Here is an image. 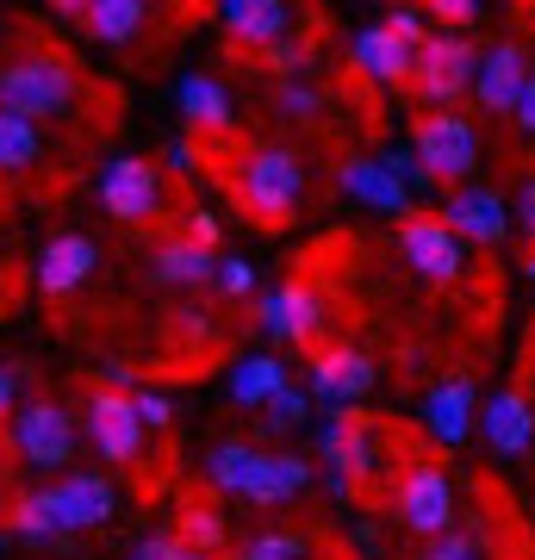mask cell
<instances>
[{
    "label": "cell",
    "instance_id": "6da1fadb",
    "mask_svg": "<svg viewBox=\"0 0 535 560\" xmlns=\"http://www.w3.org/2000/svg\"><path fill=\"white\" fill-rule=\"evenodd\" d=\"M75 101H81V75L57 50H25V57L0 62V113L38 125V119L75 113Z\"/></svg>",
    "mask_w": 535,
    "mask_h": 560
},
{
    "label": "cell",
    "instance_id": "7a4b0ae2",
    "mask_svg": "<svg viewBox=\"0 0 535 560\" xmlns=\"http://www.w3.org/2000/svg\"><path fill=\"white\" fill-rule=\"evenodd\" d=\"M231 194H237V206L256 224L280 231L299 212V200H305V162L287 143H256V150H243L237 175H231Z\"/></svg>",
    "mask_w": 535,
    "mask_h": 560
},
{
    "label": "cell",
    "instance_id": "3957f363",
    "mask_svg": "<svg viewBox=\"0 0 535 560\" xmlns=\"http://www.w3.org/2000/svg\"><path fill=\"white\" fill-rule=\"evenodd\" d=\"M386 511H393L398 529H411V536H423V541L449 536V529H455V480H449V467L417 455L411 467L393 480Z\"/></svg>",
    "mask_w": 535,
    "mask_h": 560
},
{
    "label": "cell",
    "instance_id": "277c9868",
    "mask_svg": "<svg viewBox=\"0 0 535 560\" xmlns=\"http://www.w3.org/2000/svg\"><path fill=\"white\" fill-rule=\"evenodd\" d=\"M479 75V50L461 32H430L417 44V69H411V94L430 113H455V101L474 88Z\"/></svg>",
    "mask_w": 535,
    "mask_h": 560
},
{
    "label": "cell",
    "instance_id": "5b68a950",
    "mask_svg": "<svg viewBox=\"0 0 535 560\" xmlns=\"http://www.w3.org/2000/svg\"><path fill=\"white\" fill-rule=\"evenodd\" d=\"M411 156L423 162L430 180L467 187V175L479 168V131L467 113H417L411 119Z\"/></svg>",
    "mask_w": 535,
    "mask_h": 560
},
{
    "label": "cell",
    "instance_id": "8992f818",
    "mask_svg": "<svg viewBox=\"0 0 535 560\" xmlns=\"http://www.w3.org/2000/svg\"><path fill=\"white\" fill-rule=\"evenodd\" d=\"M7 442H13V455L25 467H44V474H57L62 460H75V418L62 411L57 399H25L7 423Z\"/></svg>",
    "mask_w": 535,
    "mask_h": 560
},
{
    "label": "cell",
    "instance_id": "52a82bcc",
    "mask_svg": "<svg viewBox=\"0 0 535 560\" xmlns=\"http://www.w3.org/2000/svg\"><path fill=\"white\" fill-rule=\"evenodd\" d=\"M94 194H100V206H106L119 224H150V219H162V200H168L162 168H156L150 156H113L106 168H100Z\"/></svg>",
    "mask_w": 535,
    "mask_h": 560
},
{
    "label": "cell",
    "instance_id": "ba28073f",
    "mask_svg": "<svg viewBox=\"0 0 535 560\" xmlns=\"http://www.w3.org/2000/svg\"><path fill=\"white\" fill-rule=\"evenodd\" d=\"M380 368L368 349H356V342H330V349H312V374H305V386H312L317 405H330V411H356L368 393H374Z\"/></svg>",
    "mask_w": 535,
    "mask_h": 560
},
{
    "label": "cell",
    "instance_id": "9c48e42d",
    "mask_svg": "<svg viewBox=\"0 0 535 560\" xmlns=\"http://www.w3.org/2000/svg\"><path fill=\"white\" fill-rule=\"evenodd\" d=\"M81 418H88V442L100 448L106 467H131V460L143 455V418H138V405H131V393L94 386Z\"/></svg>",
    "mask_w": 535,
    "mask_h": 560
},
{
    "label": "cell",
    "instance_id": "30bf717a",
    "mask_svg": "<svg viewBox=\"0 0 535 560\" xmlns=\"http://www.w3.org/2000/svg\"><path fill=\"white\" fill-rule=\"evenodd\" d=\"M398 256L411 261L423 280H461L467 275V243L449 231L442 212H411V219H398Z\"/></svg>",
    "mask_w": 535,
    "mask_h": 560
},
{
    "label": "cell",
    "instance_id": "8fae6325",
    "mask_svg": "<svg viewBox=\"0 0 535 560\" xmlns=\"http://www.w3.org/2000/svg\"><path fill=\"white\" fill-rule=\"evenodd\" d=\"M324 318H330V305H324V293H317L312 280H287V287H268L256 300V324L280 342H312L317 349Z\"/></svg>",
    "mask_w": 535,
    "mask_h": 560
},
{
    "label": "cell",
    "instance_id": "7c38bea8",
    "mask_svg": "<svg viewBox=\"0 0 535 560\" xmlns=\"http://www.w3.org/2000/svg\"><path fill=\"white\" fill-rule=\"evenodd\" d=\"M50 499H57L62 536H75V529H106V523L119 517V492H113V480H106V474H88V467L62 474V480L50 486Z\"/></svg>",
    "mask_w": 535,
    "mask_h": 560
},
{
    "label": "cell",
    "instance_id": "4fadbf2b",
    "mask_svg": "<svg viewBox=\"0 0 535 560\" xmlns=\"http://www.w3.org/2000/svg\"><path fill=\"white\" fill-rule=\"evenodd\" d=\"M442 219H449V231H455L461 243H474V249H492V243H504V231H511V206H504V194L498 187H455L449 194V206H442Z\"/></svg>",
    "mask_w": 535,
    "mask_h": 560
},
{
    "label": "cell",
    "instance_id": "5bb4252c",
    "mask_svg": "<svg viewBox=\"0 0 535 560\" xmlns=\"http://www.w3.org/2000/svg\"><path fill=\"white\" fill-rule=\"evenodd\" d=\"M530 50L516 38H504V44H492V50H479V75H474V94H479V106L486 113H516V101H523V88H530Z\"/></svg>",
    "mask_w": 535,
    "mask_h": 560
},
{
    "label": "cell",
    "instance_id": "9a60e30c",
    "mask_svg": "<svg viewBox=\"0 0 535 560\" xmlns=\"http://www.w3.org/2000/svg\"><path fill=\"white\" fill-rule=\"evenodd\" d=\"M349 62H356V75L380 81V88H411L417 44H405L386 25H361L356 38H349Z\"/></svg>",
    "mask_w": 535,
    "mask_h": 560
},
{
    "label": "cell",
    "instance_id": "2e32d148",
    "mask_svg": "<svg viewBox=\"0 0 535 560\" xmlns=\"http://www.w3.org/2000/svg\"><path fill=\"white\" fill-rule=\"evenodd\" d=\"M337 187L349 194V200L374 206V212H393V219H411V212H417L411 187L393 175V162H386V156H349L337 168Z\"/></svg>",
    "mask_w": 535,
    "mask_h": 560
},
{
    "label": "cell",
    "instance_id": "e0dca14e",
    "mask_svg": "<svg viewBox=\"0 0 535 560\" xmlns=\"http://www.w3.org/2000/svg\"><path fill=\"white\" fill-rule=\"evenodd\" d=\"M219 25H224L231 44H243V50L261 57L268 44H280L287 32H293V7H287V0H224Z\"/></svg>",
    "mask_w": 535,
    "mask_h": 560
},
{
    "label": "cell",
    "instance_id": "ac0fdd59",
    "mask_svg": "<svg viewBox=\"0 0 535 560\" xmlns=\"http://www.w3.org/2000/svg\"><path fill=\"white\" fill-rule=\"evenodd\" d=\"M94 261H100L94 237H81V231H62V237H50V243L38 249V293H44V300H69L81 280L94 275Z\"/></svg>",
    "mask_w": 535,
    "mask_h": 560
},
{
    "label": "cell",
    "instance_id": "d6986e66",
    "mask_svg": "<svg viewBox=\"0 0 535 560\" xmlns=\"http://www.w3.org/2000/svg\"><path fill=\"white\" fill-rule=\"evenodd\" d=\"M474 423H479V393H474L467 374L430 386V399H423V430H430L442 448H461V442L474 436Z\"/></svg>",
    "mask_w": 535,
    "mask_h": 560
},
{
    "label": "cell",
    "instance_id": "ffe728a7",
    "mask_svg": "<svg viewBox=\"0 0 535 560\" xmlns=\"http://www.w3.org/2000/svg\"><path fill=\"white\" fill-rule=\"evenodd\" d=\"M479 436L492 442V455H530L535 405L523 393H492V399L479 405Z\"/></svg>",
    "mask_w": 535,
    "mask_h": 560
},
{
    "label": "cell",
    "instance_id": "44dd1931",
    "mask_svg": "<svg viewBox=\"0 0 535 560\" xmlns=\"http://www.w3.org/2000/svg\"><path fill=\"white\" fill-rule=\"evenodd\" d=\"M305 486H312V460L293 455V448H268L261 467H256V480H249V492H243V504L275 511V504H293Z\"/></svg>",
    "mask_w": 535,
    "mask_h": 560
},
{
    "label": "cell",
    "instance_id": "7402d4cb",
    "mask_svg": "<svg viewBox=\"0 0 535 560\" xmlns=\"http://www.w3.org/2000/svg\"><path fill=\"white\" fill-rule=\"evenodd\" d=\"M175 101H181V119H187V131L231 138V94H224L219 75H181Z\"/></svg>",
    "mask_w": 535,
    "mask_h": 560
},
{
    "label": "cell",
    "instance_id": "603a6c76",
    "mask_svg": "<svg viewBox=\"0 0 535 560\" xmlns=\"http://www.w3.org/2000/svg\"><path fill=\"white\" fill-rule=\"evenodd\" d=\"M150 275L168 280V287H206V280H219V256L187 237H168L150 249Z\"/></svg>",
    "mask_w": 535,
    "mask_h": 560
},
{
    "label": "cell",
    "instance_id": "cb8c5ba5",
    "mask_svg": "<svg viewBox=\"0 0 535 560\" xmlns=\"http://www.w3.org/2000/svg\"><path fill=\"white\" fill-rule=\"evenodd\" d=\"M287 386H293V381H287V361H280V355H243L237 368H231V399L256 405V411H268Z\"/></svg>",
    "mask_w": 535,
    "mask_h": 560
},
{
    "label": "cell",
    "instance_id": "d4e9b609",
    "mask_svg": "<svg viewBox=\"0 0 535 560\" xmlns=\"http://www.w3.org/2000/svg\"><path fill=\"white\" fill-rule=\"evenodd\" d=\"M81 25H88L100 44H131L143 25H150V7H143V0H88V7H81Z\"/></svg>",
    "mask_w": 535,
    "mask_h": 560
},
{
    "label": "cell",
    "instance_id": "484cf974",
    "mask_svg": "<svg viewBox=\"0 0 535 560\" xmlns=\"http://www.w3.org/2000/svg\"><path fill=\"white\" fill-rule=\"evenodd\" d=\"M38 156H44L38 125L0 113V175H25V168H38Z\"/></svg>",
    "mask_w": 535,
    "mask_h": 560
},
{
    "label": "cell",
    "instance_id": "4316f807",
    "mask_svg": "<svg viewBox=\"0 0 535 560\" xmlns=\"http://www.w3.org/2000/svg\"><path fill=\"white\" fill-rule=\"evenodd\" d=\"M7 529H13V536H25V541H57L62 523H57V499H50V486H44V492H20V504H13Z\"/></svg>",
    "mask_w": 535,
    "mask_h": 560
},
{
    "label": "cell",
    "instance_id": "83f0119b",
    "mask_svg": "<svg viewBox=\"0 0 535 560\" xmlns=\"http://www.w3.org/2000/svg\"><path fill=\"white\" fill-rule=\"evenodd\" d=\"M175 536L187 541V548H199V555H219V548H224V517H219L206 499H194L187 511H181V529H175Z\"/></svg>",
    "mask_w": 535,
    "mask_h": 560
},
{
    "label": "cell",
    "instance_id": "f1b7e54d",
    "mask_svg": "<svg viewBox=\"0 0 535 560\" xmlns=\"http://www.w3.org/2000/svg\"><path fill=\"white\" fill-rule=\"evenodd\" d=\"M237 560H312V541L293 529H256V536H243Z\"/></svg>",
    "mask_w": 535,
    "mask_h": 560
},
{
    "label": "cell",
    "instance_id": "f546056e",
    "mask_svg": "<svg viewBox=\"0 0 535 560\" xmlns=\"http://www.w3.org/2000/svg\"><path fill=\"white\" fill-rule=\"evenodd\" d=\"M275 106L287 113V119H299V125H305V119H317V106H324V94H317L312 81L299 75V81H280V88H275Z\"/></svg>",
    "mask_w": 535,
    "mask_h": 560
},
{
    "label": "cell",
    "instance_id": "4dcf8cb0",
    "mask_svg": "<svg viewBox=\"0 0 535 560\" xmlns=\"http://www.w3.org/2000/svg\"><path fill=\"white\" fill-rule=\"evenodd\" d=\"M417 560H486V548H479L474 529H449V536L423 541V548H417Z\"/></svg>",
    "mask_w": 535,
    "mask_h": 560
},
{
    "label": "cell",
    "instance_id": "1f68e13d",
    "mask_svg": "<svg viewBox=\"0 0 535 560\" xmlns=\"http://www.w3.org/2000/svg\"><path fill=\"white\" fill-rule=\"evenodd\" d=\"M305 62H312V50H305V44H293V38H280V44H268V50H261V69H268V75H280V81H299V75H305Z\"/></svg>",
    "mask_w": 535,
    "mask_h": 560
},
{
    "label": "cell",
    "instance_id": "d6a6232c",
    "mask_svg": "<svg viewBox=\"0 0 535 560\" xmlns=\"http://www.w3.org/2000/svg\"><path fill=\"white\" fill-rule=\"evenodd\" d=\"M423 13H430V20H442V32H461V38L486 20V7H479V0H430Z\"/></svg>",
    "mask_w": 535,
    "mask_h": 560
},
{
    "label": "cell",
    "instance_id": "836d02e7",
    "mask_svg": "<svg viewBox=\"0 0 535 560\" xmlns=\"http://www.w3.org/2000/svg\"><path fill=\"white\" fill-rule=\"evenodd\" d=\"M131 405H138V418H143V430H168V423H175V399H168V393H162V386H138V393H131Z\"/></svg>",
    "mask_w": 535,
    "mask_h": 560
},
{
    "label": "cell",
    "instance_id": "e575fe53",
    "mask_svg": "<svg viewBox=\"0 0 535 560\" xmlns=\"http://www.w3.org/2000/svg\"><path fill=\"white\" fill-rule=\"evenodd\" d=\"M219 293L224 300H249V293H256V261L219 256Z\"/></svg>",
    "mask_w": 535,
    "mask_h": 560
},
{
    "label": "cell",
    "instance_id": "d590c367",
    "mask_svg": "<svg viewBox=\"0 0 535 560\" xmlns=\"http://www.w3.org/2000/svg\"><path fill=\"white\" fill-rule=\"evenodd\" d=\"M305 411H312V393H299V386H287L275 405H268V430H293V423H305Z\"/></svg>",
    "mask_w": 535,
    "mask_h": 560
},
{
    "label": "cell",
    "instance_id": "8d00e7d4",
    "mask_svg": "<svg viewBox=\"0 0 535 560\" xmlns=\"http://www.w3.org/2000/svg\"><path fill=\"white\" fill-rule=\"evenodd\" d=\"M380 25H386V32H398L405 44H423V38H430V25H423V7H386V20H380Z\"/></svg>",
    "mask_w": 535,
    "mask_h": 560
},
{
    "label": "cell",
    "instance_id": "74e56055",
    "mask_svg": "<svg viewBox=\"0 0 535 560\" xmlns=\"http://www.w3.org/2000/svg\"><path fill=\"white\" fill-rule=\"evenodd\" d=\"M168 330H175L181 342H212V318H206L199 305H175V318H168Z\"/></svg>",
    "mask_w": 535,
    "mask_h": 560
},
{
    "label": "cell",
    "instance_id": "f35d334b",
    "mask_svg": "<svg viewBox=\"0 0 535 560\" xmlns=\"http://www.w3.org/2000/svg\"><path fill=\"white\" fill-rule=\"evenodd\" d=\"M131 560H187V541L162 536V529H156V536H143L138 548H131Z\"/></svg>",
    "mask_w": 535,
    "mask_h": 560
},
{
    "label": "cell",
    "instance_id": "ab89813d",
    "mask_svg": "<svg viewBox=\"0 0 535 560\" xmlns=\"http://www.w3.org/2000/svg\"><path fill=\"white\" fill-rule=\"evenodd\" d=\"M386 162H393V175L405 180V187H411V200H417V194H423V187H437V180L423 175V162H417L411 150H393V156H386Z\"/></svg>",
    "mask_w": 535,
    "mask_h": 560
},
{
    "label": "cell",
    "instance_id": "60d3db41",
    "mask_svg": "<svg viewBox=\"0 0 535 560\" xmlns=\"http://www.w3.org/2000/svg\"><path fill=\"white\" fill-rule=\"evenodd\" d=\"M219 237H224V224L206 212V206H194V219H187V243H199V249H219Z\"/></svg>",
    "mask_w": 535,
    "mask_h": 560
},
{
    "label": "cell",
    "instance_id": "b9f144b4",
    "mask_svg": "<svg viewBox=\"0 0 535 560\" xmlns=\"http://www.w3.org/2000/svg\"><path fill=\"white\" fill-rule=\"evenodd\" d=\"M20 374H13V368H7V361H0V423H13V411H20Z\"/></svg>",
    "mask_w": 535,
    "mask_h": 560
},
{
    "label": "cell",
    "instance_id": "7bdbcfd3",
    "mask_svg": "<svg viewBox=\"0 0 535 560\" xmlns=\"http://www.w3.org/2000/svg\"><path fill=\"white\" fill-rule=\"evenodd\" d=\"M511 212H516V224H523V237L535 243V175L516 187V206H511Z\"/></svg>",
    "mask_w": 535,
    "mask_h": 560
},
{
    "label": "cell",
    "instance_id": "ee69618b",
    "mask_svg": "<svg viewBox=\"0 0 535 560\" xmlns=\"http://www.w3.org/2000/svg\"><path fill=\"white\" fill-rule=\"evenodd\" d=\"M168 168H175V175H194V168H199V143L194 138H175V143H168Z\"/></svg>",
    "mask_w": 535,
    "mask_h": 560
},
{
    "label": "cell",
    "instance_id": "f6af8a7d",
    "mask_svg": "<svg viewBox=\"0 0 535 560\" xmlns=\"http://www.w3.org/2000/svg\"><path fill=\"white\" fill-rule=\"evenodd\" d=\"M516 125H523V131H530L535 138V75H530V88H523V101H516V113H511Z\"/></svg>",
    "mask_w": 535,
    "mask_h": 560
},
{
    "label": "cell",
    "instance_id": "bcb514c9",
    "mask_svg": "<svg viewBox=\"0 0 535 560\" xmlns=\"http://www.w3.org/2000/svg\"><path fill=\"white\" fill-rule=\"evenodd\" d=\"M356 541L368 548V555H380V529H374V523H356Z\"/></svg>",
    "mask_w": 535,
    "mask_h": 560
},
{
    "label": "cell",
    "instance_id": "7dc6e473",
    "mask_svg": "<svg viewBox=\"0 0 535 560\" xmlns=\"http://www.w3.org/2000/svg\"><path fill=\"white\" fill-rule=\"evenodd\" d=\"M523 275H530V280H535V249H530V256H523Z\"/></svg>",
    "mask_w": 535,
    "mask_h": 560
},
{
    "label": "cell",
    "instance_id": "c3c4849f",
    "mask_svg": "<svg viewBox=\"0 0 535 560\" xmlns=\"http://www.w3.org/2000/svg\"><path fill=\"white\" fill-rule=\"evenodd\" d=\"M7 536H13V529H0V548H7Z\"/></svg>",
    "mask_w": 535,
    "mask_h": 560
},
{
    "label": "cell",
    "instance_id": "681fc988",
    "mask_svg": "<svg viewBox=\"0 0 535 560\" xmlns=\"http://www.w3.org/2000/svg\"><path fill=\"white\" fill-rule=\"evenodd\" d=\"M0 305H7V287H0Z\"/></svg>",
    "mask_w": 535,
    "mask_h": 560
}]
</instances>
